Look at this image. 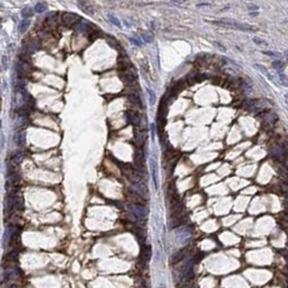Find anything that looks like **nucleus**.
<instances>
[{
  "instance_id": "nucleus-7",
  "label": "nucleus",
  "mask_w": 288,
  "mask_h": 288,
  "mask_svg": "<svg viewBox=\"0 0 288 288\" xmlns=\"http://www.w3.org/2000/svg\"><path fill=\"white\" fill-rule=\"evenodd\" d=\"M145 165H146V162H145L144 153L142 150H136L134 153V165L133 166L142 174V170L145 172Z\"/></svg>"
},
{
  "instance_id": "nucleus-31",
  "label": "nucleus",
  "mask_w": 288,
  "mask_h": 288,
  "mask_svg": "<svg viewBox=\"0 0 288 288\" xmlns=\"http://www.w3.org/2000/svg\"><path fill=\"white\" fill-rule=\"evenodd\" d=\"M272 66L274 67L275 69H277L278 72L283 74V66H284V64H283L281 60H274V62H272Z\"/></svg>"
},
{
  "instance_id": "nucleus-11",
  "label": "nucleus",
  "mask_w": 288,
  "mask_h": 288,
  "mask_svg": "<svg viewBox=\"0 0 288 288\" xmlns=\"http://www.w3.org/2000/svg\"><path fill=\"white\" fill-rule=\"evenodd\" d=\"M130 196H131V200L133 201V204H136V205H142V206H145L146 205V199L142 198V195H139V194L137 193V192H135L134 190H130Z\"/></svg>"
},
{
  "instance_id": "nucleus-13",
  "label": "nucleus",
  "mask_w": 288,
  "mask_h": 288,
  "mask_svg": "<svg viewBox=\"0 0 288 288\" xmlns=\"http://www.w3.org/2000/svg\"><path fill=\"white\" fill-rule=\"evenodd\" d=\"M134 186H135V188L137 189V190H134V191L137 192V193L139 194V195H142V198L146 199L147 195H148V189H147V186H146V185H145L142 181H140L139 184L134 185Z\"/></svg>"
},
{
  "instance_id": "nucleus-30",
  "label": "nucleus",
  "mask_w": 288,
  "mask_h": 288,
  "mask_svg": "<svg viewBox=\"0 0 288 288\" xmlns=\"http://www.w3.org/2000/svg\"><path fill=\"white\" fill-rule=\"evenodd\" d=\"M2 122L0 121V151L3 149L4 147V142H6V139H4V134H3V131H2Z\"/></svg>"
},
{
  "instance_id": "nucleus-6",
  "label": "nucleus",
  "mask_w": 288,
  "mask_h": 288,
  "mask_svg": "<svg viewBox=\"0 0 288 288\" xmlns=\"http://www.w3.org/2000/svg\"><path fill=\"white\" fill-rule=\"evenodd\" d=\"M62 23L65 26H74L78 22H80V16L76 13H70V12H65L63 13L62 17Z\"/></svg>"
},
{
  "instance_id": "nucleus-3",
  "label": "nucleus",
  "mask_w": 288,
  "mask_h": 288,
  "mask_svg": "<svg viewBox=\"0 0 288 288\" xmlns=\"http://www.w3.org/2000/svg\"><path fill=\"white\" fill-rule=\"evenodd\" d=\"M23 207V198L18 195L17 192L14 194H9L6 201V210L7 213L11 214L14 210Z\"/></svg>"
},
{
  "instance_id": "nucleus-15",
  "label": "nucleus",
  "mask_w": 288,
  "mask_h": 288,
  "mask_svg": "<svg viewBox=\"0 0 288 288\" xmlns=\"http://www.w3.org/2000/svg\"><path fill=\"white\" fill-rule=\"evenodd\" d=\"M151 163V172H152V178H153V184L156 190H158V177H156V173H158V167H156V162L154 159L150 161Z\"/></svg>"
},
{
  "instance_id": "nucleus-1",
  "label": "nucleus",
  "mask_w": 288,
  "mask_h": 288,
  "mask_svg": "<svg viewBox=\"0 0 288 288\" xmlns=\"http://www.w3.org/2000/svg\"><path fill=\"white\" fill-rule=\"evenodd\" d=\"M208 23L215 24V25H220V26H223V27H231V28H234V29L242 30V31H256V29L252 26H250V25L231 20V18H222V20H219V21H208Z\"/></svg>"
},
{
  "instance_id": "nucleus-41",
  "label": "nucleus",
  "mask_w": 288,
  "mask_h": 288,
  "mask_svg": "<svg viewBox=\"0 0 288 288\" xmlns=\"http://www.w3.org/2000/svg\"><path fill=\"white\" fill-rule=\"evenodd\" d=\"M210 6V3H199L198 7H208Z\"/></svg>"
},
{
  "instance_id": "nucleus-19",
  "label": "nucleus",
  "mask_w": 288,
  "mask_h": 288,
  "mask_svg": "<svg viewBox=\"0 0 288 288\" xmlns=\"http://www.w3.org/2000/svg\"><path fill=\"white\" fill-rule=\"evenodd\" d=\"M106 40H107V42H108V44L110 46H112L113 49H117V50L121 51V44L119 43V41L117 40V39H114L113 37H111V36H107Z\"/></svg>"
},
{
  "instance_id": "nucleus-27",
  "label": "nucleus",
  "mask_w": 288,
  "mask_h": 288,
  "mask_svg": "<svg viewBox=\"0 0 288 288\" xmlns=\"http://www.w3.org/2000/svg\"><path fill=\"white\" fill-rule=\"evenodd\" d=\"M189 238H190V232H189V231H185V230H182V232L179 233V235H178L180 243H185V241H187Z\"/></svg>"
},
{
  "instance_id": "nucleus-35",
  "label": "nucleus",
  "mask_w": 288,
  "mask_h": 288,
  "mask_svg": "<svg viewBox=\"0 0 288 288\" xmlns=\"http://www.w3.org/2000/svg\"><path fill=\"white\" fill-rule=\"evenodd\" d=\"M262 53L266 55H269L271 56V57H276V58H280L281 57V54L278 52H274V51H262Z\"/></svg>"
},
{
  "instance_id": "nucleus-40",
  "label": "nucleus",
  "mask_w": 288,
  "mask_h": 288,
  "mask_svg": "<svg viewBox=\"0 0 288 288\" xmlns=\"http://www.w3.org/2000/svg\"><path fill=\"white\" fill-rule=\"evenodd\" d=\"M130 41L133 42V43H134L135 46H140V41L137 40L136 38H130Z\"/></svg>"
},
{
  "instance_id": "nucleus-28",
  "label": "nucleus",
  "mask_w": 288,
  "mask_h": 288,
  "mask_svg": "<svg viewBox=\"0 0 288 288\" xmlns=\"http://www.w3.org/2000/svg\"><path fill=\"white\" fill-rule=\"evenodd\" d=\"M147 92H148L149 94V100H150V105H154L156 102V94H154L153 90L150 88L147 89Z\"/></svg>"
},
{
  "instance_id": "nucleus-42",
  "label": "nucleus",
  "mask_w": 288,
  "mask_h": 288,
  "mask_svg": "<svg viewBox=\"0 0 288 288\" xmlns=\"http://www.w3.org/2000/svg\"><path fill=\"white\" fill-rule=\"evenodd\" d=\"M159 288H164V286H163V285H162V286H160V287H159Z\"/></svg>"
},
{
  "instance_id": "nucleus-32",
  "label": "nucleus",
  "mask_w": 288,
  "mask_h": 288,
  "mask_svg": "<svg viewBox=\"0 0 288 288\" xmlns=\"http://www.w3.org/2000/svg\"><path fill=\"white\" fill-rule=\"evenodd\" d=\"M108 18H109V21L112 23V24H113V25H116V26L118 27V28H121V23L119 22V20H118V18H117V17H114V16L112 15V14H108Z\"/></svg>"
},
{
  "instance_id": "nucleus-2",
  "label": "nucleus",
  "mask_w": 288,
  "mask_h": 288,
  "mask_svg": "<svg viewBox=\"0 0 288 288\" xmlns=\"http://www.w3.org/2000/svg\"><path fill=\"white\" fill-rule=\"evenodd\" d=\"M120 168L133 185H137L142 181V174L133 165L128 163H122V165H120Z\"/></svg>"
},
{
  "instance_id": "nucleus-36",
  "label": "nucleus",
  "mask_w": 288,
  "mask_h": 288,
  "mask_svg": "<svg viewBox=\"0 0 288 288\" xmlns=\"http://www.w3.org/2000/svg\"><path fill=\"white\" fill-rule=\"evenodd\" d=\"M213 44H214V46H216L217 49H219L220 51H222V52H226V48H224L223 46H221V43H220V42L214 41V42H213Z\"/></svg>"
},
{
  "instance_id": "nucleus-10",
  "label": "nucleus",
  "mask_w": 288,
  "mask_h": 288,
  "mask_svg": "<svg viewBox=\"0 0 288 288\" xmlns=\"http://www.w3.org/2000/svg\"><path fill=\"white\" fill-rule=\"evenodd\" d=\"M121 79H122V81L124 83L132 84V83L136 82L137 77H136V74L133 72L132 69H127V70H124L123 74H121Z\"/></svg>"
},
{
  "instance_id": "nucleus-23",
  "label": "nucleus",
  "mask_w": 288,
  "mask_h": 288,
  "mask_svg": "<svg viewBox=\"0 0 288 288\" xmlns=\"http://www.w3.org/2000/svg\"><path fill=\"white\" fill-rule=\"evenodd\" d=\"M254 67H255V68H257V69H258L260 72H262V74H263L264 76H266V77H268V78L270 79V80H272V81H273V76H271V74H269V72H268V70L266 69V67H264V66H262V65H260V64H257V63H255V64H254Z\"/></svg>"
},
{
  "instance_id": "nucleus-37",
  "label": "nucleus",
  "mask_w": 288,
  "mask_h": 288,
  "mask_svg": "<svg viewBox=\"0 0 288 288\" xmlns=\"http://www.w3.org/2000/svg\"><path fill=\"white\" fill-rule=\"evenodd\" d=\"M280 81L284 84L285 86L287 85V79H286V76H285L284 74H280Z\"/></svg>"
},
{
  "instance_id": "nucleus-33",
  "label": "nucleus",
  "mask_w": 288,
  "mask_h": 288,
  "mask_svg": "<svg viewBox=\"0 0 288 288\" xmlns=\"http://www.w3.org/2000/svg\"><path fill=\"white\" fill-rule=\"evenodd\" d=\"M99 37V31L98 30H93V31H90V34H89V39H90V41H94L96 39Z\"/></svg>"
},
{
  "instance_id": "nucleus-21",
  "label": "nucleus",
  "mask_w": 288,
  "mask_h": 288,
  "mask_svg": "<svg viewBox=\"0 0 288 288\" xmlns=\"http://www.w3.org/2000/svg\"><path fill=\"white\" fill-rule=\"evenodd\" d=\"M27 125V117H18V120L16 121V130H23Z\"/></svg>"
},
{
  "instance_id": "nucleus-17",
  "label": "nucleus",
  "mask_w": 288,
  "mask_h": 288,
  "mask_svg": "<svg viewBox=\"0 0 288 288\" xmlns=\"http://www.w3.org/2000/svg\"><path fill=\"white\" fill-rule=\"evenodd\" d=\"M127 99L133 106L135 107H142V100H140L139 96L136 94H131L127 96Z\"/></svg>"
},
{
  "instance_id": "nucleus-34",
  "label": "nucleus",
  "mask_w": 288,
  "mask_h": 288,
  "mask_svg": "<svg viewBox=\"0 0 288 288\" xmlns=\"http://www.w3.org/2000/svg\"><path fill=\"white\" fill-rule=\"evenodd\" d=\"M252 41H254L256 44H258V46H269V43H266V41L262 40V39L258 38V37H254V38H252Z\"/></svg>"
},
{
  "instance_id": "nucleus-26",
  "label": "nucleus",
  "mask_w": 288,
  "mask_h": 288,
  "mask_svg": "<svg viewBox=\"0 0 288 288\" xmlns=\"http://www.w3.org/2000/svg\"><path fill=\"white\" fill-rule=\"evenodd\" d=\"M184 258H185V249H180L179 252H177L176 254L174 255L172 261L175 263V262H178V261H180L181 259H184Z\"/></svg>"
},
{
  "instance_id": "nucleus-29",
  "label": "nucleus",
  "mask_w": 288,
  "mask_h": 288,
  "mask_svg": "<svg viewBox=\"0 0 288 288\" xmlns=\"http://www.w3.org/2000/svg\"><path fill=\"white\" fill-rule=\"evenodd\" d=\"M32 14H34V11H32V9H30L29 7H27V8L23 9V11H22L23 17H25L26 20H27L28 17H30V16H32Z\"/></svg>"
},
{
  "instance_id": "nucleus-14",
  "label": "nucleus",
  "mask_w": 288,
  "mask_h": 288,
  "mask_svg": "<svg viewBox=\"0 0 288 288\" xmlns=\"http://www.w3.org/2000/svg\"><path fill=\"white\" fill-rule=\"evenodd\" d=\"M134 140L135 142H136V145L139 148H142V146H144V142H145V139H146V135L142 134V131L140 132H138V131H135L134 133Z\"/></svg>"
},
{
  "instance_id": "nucleus-38",
  "label": "nucleus",
  "mask_w": 288,
  "mask_h": 288,
  "mask_svg": "<svg viewBox=\"0 0 288 288\" xmlns=\"http://www.w3.org/2000/svg\"><path fill=\"white\" fill-rule=\"evenodd\" d=\"M2 65H3V68L7 69L8 68V57L6 55L2 56Z\"/></svg>"
},
{
  "instance_id": "nucleus-24",
  "label": "nucleus",
  "mask_w": 288,
  "mask_h": 288,
  "mask_svg": "<svg viewBox=\"0 0 288 288\" xmlns=\"http://www.w3.org/2000/svg\"><path fill=\"white\" fill-rule=\"evenodd\" d=\"M17 256H18L17 250H12V252H10L6 256V260H8V262H13L17 259Z\"/></svg>"
},
{
  "instance_id": "nucleus-39",
  "label": "nucleus",
  "mask_w": 288,
  "mask_h": 288,
  "mask_svg": "<svg viewBox=\"0 0 288 288\" xmlns=\"http://www.w3.org/2000/svg\"><path fill=\"white\" fill-rule=\"evenodd\" d=\"M259 9V7L257 6V4H250L249 7H248V10L249 11H257Z\"/></svg>"
},
{
  "instance_id": "nucleus-12",
  "label": "nucleus",
  "mask_w": 288,
  "mask_h": 288,
  "mask_svg": "<svg viewBox=\"0 0 288 288\" xmlns=\"http://www.w3.org/2000/svg\"><path fill=\"white\" fill-rule=\"evenodd\" d=\"M14 142H15L16 146L18 147H24L26 144V135L24 132H18L14 136Z\"/></svg>"
},
{
  "instance_id": "nucleus-18",
  "label": "nucleus",
  "mask_w": 288,
  "mask_h": 288,
  "mask_svg": "<svg viewBox=\"0 0 288 288\" xmlns=\"http://www.w3.org/2000/svg\"><path fill=\"white\" fill-rule=\"evenodd\" d=\"M14 234V229L12 227H10V228H8L6 231H4V234H3V245L6 246L8 243H10L11 241V238H12V235Z\"/></svg>"
},
{
  "instance_id": "nucleus-5",
  "label": "nucleus",
  "mask_w": 288,
  "mask_h": 288,
  "mask_svg": "<svg viewBox=\"0 0 288 288\" xmlns=\"http://www.w3.org/2000/svg\"><path fill=\"white\" fill-rule=\"evenodd\" d=\"M128 209L131 210V213H132L133 216L138 220L146 219L147 215H148V212H147L146 207H145V206H142V205H136V204L128 205Z\"/></svg>"
},
{
  "instance_id": "nucleus-25",
  "label": "nucleus",
  "mask_w": 288,
  "mask_h": 288,
  "mask_svg": "<svg viewBox=\"0 0 288 288\" xmlns=\"http://www.w3.org/2000/svg\"><path fill=\"white\" fill-rule=\"evenodd\" d=\"M48 9V6L44 2H38V3L35 6V12L37 13H42Z\"/></svg>"
},
{
  "instance_id": "nucleus-9",
  "label": "nucleus",
  "mask_w": 288,
  "mask_h": 288,
  "mask_svg": "<svg viewBox=\"0 0 288 288\" xmlns=\"http://www.w3.org/2000/svg\"><path fill=\"white\" fill-rule=\"evenodd\" d=\"M39 48H40V42L37 40H31L27 42L26 44H24V46H23V54L29 55L31 53H35L36 51H38Z\"/></svg>"
},
{
  "instance_id": "nucleus-20",
  "label": "nucleus",
  "mask_w": 288,
  "mask_h": 288,
  "mask_svg": "<svg viewBox=\"0 0 288 288\" xmlns=\"http://www.w3.org/2000/svg\"><path fill=\"white\" fill-rule=\"evenodd\" d=\"M23 159H24V153H23L22 151H18V152H15V153L12 156V160H11V162H12L13 164L17 165L22 162Z\"/></svg>"
},
{
  "instance_id": "nucleus-16",
  "label": "nucleus",
  "mask_w": 288,
  "mask_h": 288,
  "mask_svg": "<svg viewBox=\"0 0 288 288\" xmlns=\"http://www.w3.org/2000/svg\"><path fill=\"white\" fill-rule=\"evenodd\" d=\"M78 7L83 11L84 13L89 14V15H93V14H94V9H93L92 7H91L90 4L88 3V2L79 1L78 2Z\"/></svg>"
},
{
  "instance_id": "nucleus-4",
  "label": "nucleus",
  "mask_w": 288,
  "mask_h": 288,
  "mask_svg": "<svg viewBox=\"0 0 288 288\" xmlns=\"http://www.w3.org/2000/svg\"><path fill=\"white\" fill-rule=\"evenodd\" d=\"M166 199H167V201H168L170 207H172V206L176 205L177 203L180 202L179 196H178V194H177L176 186H175L174 184H170V186H168L167 191H166Z\"/></svg>"
},
{
  "instance_id": "nucleus-22",
  "label": "nucleus",
  "mask_w": 288,
  "mask_h": 288,
  "mask_svg": "<svg viewBox=\"0 0 288 288\" xmlns=\"http://www.w3.org/2000/svg\"><path fill=\"white\" fill-rule=\"evenodd\" d=\"M29 25H30V21L26 20V18H24V20H23L22 22L20 23V25H18V30H20L21 34H24V32H26V30L28 29Z\"/></svg>"
},
{
  "instance_id": "nucleus-8",
  "label": "nucleus",
  "mask_w": 288,
  "mask_h": 288,
  "mask_svg": "<svg viewBox=\"0 0 288 288\" xmlns=\"http://www.w3.org/2000/svg\"><path fill=\"white\" fill-rule=\"evenodd\" d=\"M124 116H125L126 120L128 121L132 125L134 126H139L140 123H142V118L135 111H132V110H127V111L124 112Z\"/></svg>"
}]
</instances>
